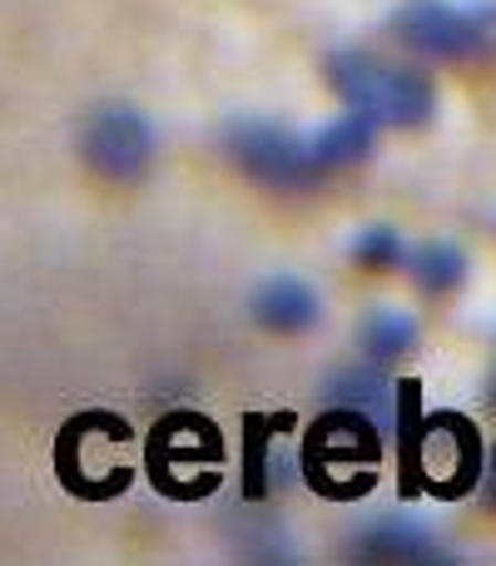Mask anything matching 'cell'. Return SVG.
Segmentation results:
<instances>
[{"label":"cell","instance_id":"5","mask_svg":"<svg viewBox=\"0 0 496 566\" xmlns=\"http://www.w3.org/2000/svg\"><path fill=\"white\" fill-rule=\"evenodd\" d=\"M155 125L125 99H105L80 125V159L109 185H139L155 169Z\"/></svg>","mask_w":496,"mask_h":566},{"label":"cell","instance_id":"7","mask_svg":"<svg viewBox=\"0 0 496 566\" xmlns=\"http://www.w3.org/2000/svg\"><path fill=\"white\" fill-rule=\"evenodd\" d=\"M482 472V438L462 412H432L422 438V488L437 497H462Z\"/></svg>","mask_w":496,"mask_h":566},{"label":"cell","instance_id":"14","mask_svg":"<svg viewBox=\"0 0 496 566\" xmlns=\"http://www.w3.org/2000/svg\"><path fill=\"white\" fill-rule=\"evenodd\" d=\"M328 392L338 402H348L352 412H368V418L388 412V378H382V363H372V368H338L328 382Z\"/></svg>","mask_w":496,"mask_h":566},{"label":"cell","instance_id":"12","mask_svg":"<svg viewBox=\"0 0 496 566\" xmlns=\"http://www.w3.org/2000/svg\"><path fill=\"white\" fill-rule=\"evenodd\" d=\"M408 269H412V283H418L422 293H432V298L457 293L462 283H467V254H462L457 244H447V239H432L418 254H408Z\"/></svg>","mask_w":496,"mask_h":566},{"label":"cell","instance_id":"11","mask_svg":"<svg viewBox=\"0 0 496 566\" xmlns=\"http://www.w3.org/2000/svg\"><path fill=\"white\" fill-rule=\"evenodd\" d=\"M422 438H428V412H422V388L402 382L398 388V448H402V497L422 492Z\"/></svg>","mask_w":496,"mask_h":566},{"label":"cell","instance_id":"2","mask_svg":"<svg viewBox=\"0 0 496 566\" xmlns=\"http://www.w3.org/2000/svg\"><path fill=\"white\" fill-rule=\"evenodd\" d=\"M388 30L432 60H472L496 40V0H408Z\"/></svg>","mask_w":496,"mask_h":566},{"label":"cell","instance_id":"16","mask_svg":"<svg viewBox=\"0 0 496 566\" xmlns=\"http://www.w3.org/2000/svg\"><path fill=\"white\" fill-rule=\"evenodd\" d=\"M293 422V412H278V418H258V412H249V422H244V452H249V462H244V492L249 497H263L268 492V448H263V432L268 428H288Z\"/></svg>","mask_w":496,"mask_h":566},{"label":"cell","instance_id":"4","mask_svg":"<svg viewBox=\"0 0 496 566\" xmlns=\"http://www.w3.org/2000/svg\"><path fill=\"white\" fill-rule=\"evenodd\" d=\"M224 155L268 189H313L328 179L308 135H293L278 119H234L224 129Z\"/></svg>","mask_w":496,"mask_h":566},{"label":"cell","instance_id":"13","mask_svg":"<svg viewBox=\"0 0 496 566\" xmlns=\"http://www.w3.org/2000/svg\"><path fill=\"white\" fill-rule=\"evenodd\" d=\"M368 537V552L372 557H408V562H422V557H437V542L422 522H408V517H382L378 527L362 532Z\"/></svg>","mask_w":496,"mask_h":566},{"label":"cell","instance_id":"10","mask_svg":"<svg viewBox=\"0 0 496 566\" xmlns=\"http://www.w3.org/2000/svg\"><path fill=\"white\" fill-rule=\"evenodd\" d=\"M362 338V353H368V363H398L408 358L412 348H418V318H412L408 308H392V303H382V308H372L368 318H362L358 328Z\"/></svg>","mask_w":496,"mask_h":566},{"label":"cell","instance_id":"15","mask_svg":"<svg viewBox=\"0 0 496 566\" xmlns=\"http://www.w3.org/2000/svg\"><path fill=\"white\" fill-rule=\"evenodd\" d=\"M352 264L368 269V274H388V269H402V264H408V244H402L398 229L368 224L358 239H352Z\"/></svg>","mask_w":496,"mask_h":566},{"label":"cell","instance_id":"3","mask_svg":"<svg viewBox=\"0 0 496 566\" xmlns=\"http://www.w3.org/2000/svg\"><path fill=\"white\" fill-rule=\"evenodd\" d=\"M303 472L328 497H362L378 478V428H372L368 412H328L308 432Z\"/></svg>","mask_w":496,"mask_h":566},{"label":"cell","instance_id":"9","mask_svg":"<svg viewBox=\"0 0 496 566\" xmlns=\"http://www.w3.org/2000/svg\"><path fill=\"white\" fill-rule=\"evenodd\" d=\"M313 155H318V165L328 169H352L362 165V159L372 155V145H378V125H372L368 115H358V109H342V115H333L328 125H318L308 135Z\"/></svg>","mask_w":496,"mask_h":566},{"label":"cell","instance_id":"1","mask_svg":"<svg viewBox=\"0 0 496 566\" xmlns=\"http://www.w3.org/2000/svg\"><path fill=\"white\" fill-rule=\"evenodd\" d=\"M333 95L348 109L368 115L378 129H422L432 115H437V90L422 70L392 65V60H378L368 50H338L323 65Z\"/></svg>","mask_w":496,"mask_h":566},{"label":"cell","instance_id":"6","mask_svg":"<svg viewBox=\"0 0 496 566\" xmlns=\"http://www.w3.org/2000/svg\"><path fill=\"white\" fill-rule=\"evenodd\" d=\"M149 478L169 497H204L219 482V432L194 412H175L149 438Z\"/></svg>","mask_w":496,"mask_h":566},{"label":"cell","instance_id":"8","mask_svg":"<svg viewBox=\"0 0 496 566\" xmlns=\"http://www.w3.org/2000/svg\"><path fill=\"white\" fill-rule=\"evenodd\" d=\"M249 313H253V323L268 333H308L313 323L323 318V298L313 283L278 274V279H263L258 289H253Z\"/></svg>","mask_w":496,"mask_h":566}]
</instances>
